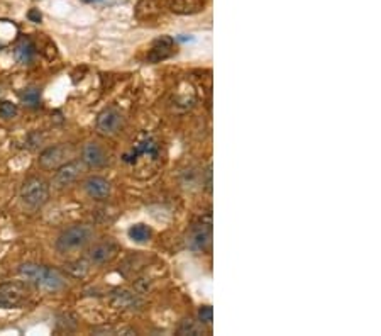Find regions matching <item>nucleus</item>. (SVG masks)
<instances>
[{"instance_id":"f257e3e1","label":"nucleus","mask_w":381,"mask_h":336,"mask_svg":"<svg viewBox=\"0 0 381 336\" xmlns=\"http://www.w3.org/2000/svg\"><path fill=\"white\" fill-rule=\"evenodd\" d=\"M19 275L28 284L46 292H58L67 286V279L56 269L46 265L23 264L19 266Z\"/></svg>"},{"instance_id":"f03ea898","label":"nucleus","mask_w":381,"mask_h":336,"mask_svg":"<svg viewBox=\"0 0 381 336\" xmlns=\"http://www.w3.org/2000/svg\"><path fill=\"white\" fill-rule=\"evenodd\" d=\"M95 231L89 224H73L69 228L61 231V235L56 240V250L61 255H73L80 253L94 241Z\"/></svg>"},{"instance_id":"7ed1b4c3","label":"nucleus","mask_w":381,"mask_h":336,"mask_svg":"<svg viewBox=\"0 0 381 336\" xmlns=\"http://www.w3.org/2000/svg\"><path fill=\"white\" fill-rule=\"evenodd\" d=\"M50 199V184L41 177L25 178L21 187V200L28 209H39Z\"/></svg>"},{"instance_id":"20e7f679","label":"nucleus","mask_w":381,"mask_h":336,"mask_svg":"<svg viewBox=\"0 0 381 336\" xmlns=\"http://www.w3.org/2000/svg\"><path fill=\"white\" fill-rule=\"evenodd\" d=\"M29 299V287L25 280H10L0 284V308L17 309Z\"/></svg>"},{"instance_id":"39448f33","label":"nucleus","mask_w":381,"mask_h":336,"mask_svg":"<svg viewBox=\"0 0 381 336\" xmlns=\"http://www.w3.org/2000/svg\"><path fill=\"white\" fill-rule=\"evenodd\" d=\"M75 146L69 143L50 146L45 151L39 153L38 165L41 167L43 170H56V168H60L63 163L75 158Z\"/></svg>"},{"instance_id":"423d86ee","label":"nucleus","mask_w":381,"mask_h":336,"mask_svg":"<svg viewBox=\"0 0 381 336\" xmlns=\"http://www.w3.org/2000/svg\"><path fill=\"white\" fill-rule=\"evenodd\" d=\"M95 127H97L98 133L102 136H117L120 131L124 129V116L119 109L116 107H107L97 116V120H95Z\"/></svg>"},{"instance_id":"0eeeda50","label":"nucleus","mask_w":381,"mask_h":336,"mask_svg":"<svg viewBox=\"0 0 381 336\" xmlns=\"http://www.w3.org/2000/svg\"><path fill=\"white\" fill-rule=\"evenodd\" d=\"M190 250L197 251V253H205L210 250L212 246V224L210 221H200L190 228L188 238H186Z\"/></svg>"},{"instance_id":"6e6552de","label":"nucleus","mask_w":381,"mask_h":336,"mask_svg":"<svg viewBox=\"0 0 381 336\" xmlns=\"http://www.w3.org/2000/svg\"><path fill=\"white\" fill-rule=\"evenodd\" d=\"M87 171L85 163L82 160H69V162L63 163L60 168H56V174H54L53 184L56 185L58 189L69 187L72 184H75L80 177Z\"/></svg>"},{"instance_id":"1a4fd4ad","label":"nucleus","mask_w":381,"mask_h":336,"mask_svg":"<svg viewBox=\"0 0 381 336\" xmlns=\"http://www.w3.org/2000/svg\"><path fill=\"white\" fill-rule=\"evenodd\" d=\"M117 255H119V246L112 241H104V243H97L90 248L87 253V260L90 265L102 266L111 264Z\"/></svg>"},{"instance_id":"9d476101","label":"nucleus","mask_w":381,"mask_h":336,"mask_svg":"<svg viewBox=\"0 0 381 336\" xmlns=\"http://www.w3.org/2000/svg\"><path fill=\"white\" fill-rule=\"evenodd\" d=\"M82 160L87 168H102L109 163V153L97 141H89L82 148Z\"/></svg>"},{"instance_id":"9b49d317","label":"nucleus","mask_w":381,"mask_h":336,"mask_svg":"<svg viewBox=\"0 0 381 336\" xmlns=\"http://www.w3.org/2000/svg\"><path fill=\"white\" fill-rule=\"evenodd\" d=\"M83 191H85L87 196L94 200H104L111 196L112 187L111 182L104 177H98V175H91V177H87L85 182H83Z\"/></svg>"},{"instance_id":"f8f14e48","label":"nucleus","mask_w":381,"mask_h":336,"mask_svg":"<svg viewBox=\"0 0 381 336\" xmlns=\"http://www.w3.org/2000/svg\"><path fill=\"white\" fill-rule=\"evenodd\" d=\"M177 51V46H175V41L170 38V36H161L157 38L155 43L151 45V48L148 51V61L151 63H160V61L168 60L171 58Z\"/></svg>"},{"instance_id":"ddd939ff","label":"nucleus","mask_w":381,"mask_h":336,"mask_svg":"<svg viewBox=\"0 0 381 336\" xmlns=\"http://www.w3.org/2000/svg\"><path fill=\"white\" fill-rule=\"evenodd\" d=\"M134 14L142 23H151L163 14V2L161 0H139L135 3Z\"/></svg>"},{"instance_id":"4468645a","label":"nucleus","mask_w":381,"mask_h":336,"mask_svg":"<svg viewBox=\"0 0 381 336\" xmlns=\"http://www.w3.org/2000/svg\"><path fill=\"white\" fill-rule=\"evenodd\" d=\"M166 7L178 16H193L205 9V0H166Z\"/></svg>"},{"instance_id":"2eb2a0df","label":"nucleus","mask_w":381,"mask_h":336,"mask_svg":"<svg viewBox=\"0 0 381 336\" xmlns=\"http://www.w3.org/2000/svg\"><path fill=\"white\" fill-rule=\"evenodd\" d=\"M36 56V46L34 43L29 38H21L19 43L14 48V58L17 60V63L21 65H29Z\"/></svg>"},{"instance_id":"dca6fc26","label":"nucleus","mask_w":381,"mask_h":336,"mask_svg":"<svg viewBox=\"0 0 381 336\" xmlns=\"http://www.w3.org/2000/svg\"><path fill=\"white\" fill-rule=\"evenodd\" d=\"M129 238L134 241V243H148L149 240L153 238V229L149 228L148 224H142V222H138V224H133L127 231Z\"/></svg>"},{"instance_id":"f3484780","label":"nucleus","mask_w":381,"mask_h":336,"mask_svg":"<svg viewBox=\"0 0 381 336\" xmlns=\"http://www.w3.org/2000/svg\"><path fill=\"white\" fill-rule=\"evenodd\" d=\"M202 333H204V324L200 323V321L192 319V317H188V319H183L182 324H179V328H178V335L199 336Z\"/></svg>"},{"instance_id":"a211bd4d","label":"nucleus","mask_w":381,"mask_h":336,"mask_svg":"<svg viewBox=\"0 0 381 336\" xmlns=\"http://www.w3.org/2000/svg\"><path fill=\"white\" fill-rule=\"evenodd\" d=\"M112 302L117 308H134L135 297L129 292H117V294H113Z\"/></svg>"},{"instance_id":"6ab92c4d","label":"nucleus","mask_w":381,"mask_h":336,"mask_svg":"<svg viewBox=\"0 0 381 336\" xmlns=\"http://www.w3.org/2000/svg\"><path fill=\"white\" fill-rule=\"evenodd\" d=\"M17 112H19L17 104H14L10 101H0V118L3 120L14 119L17 116Z\"/></svg>"},{"instance_id":"aec40b11","label":"nucleus","mask_w":381,"mask_h":336,"mask_svg":"<svg viewBox=\"0 0 381 336\" xmlns=\"http://www.w3.org/2000/svg\"><path fill=\"white\" fill-rule=\"evenodd\" d=\"M21 101H23L25 105L34 107V105H38L39 101H41V94H39L38 89H25L24 92H21Z\"/></svg>"},{"instance_id":"412c9836","label":"nucleus","mask_w":381,"mask_h":336,"mask_svg":"<svg viewBox=\"0 0 381 336\" xmlns=\"http://www.w3.org/2000/svg\"><path fill=\"white\" fill-rule=\"evenodd\" d=\"M89 260H76L73 264H69L67 266V270L69 273H73L75 277H83L87 272H89Z\"/></svg>"},{"instance_id":"4be33fe9","label":"nucleus","mask_w":381,"mask_h":336,"mask_svg":"<svg viewBox=\"0 0 381 336\" xmlns=\"http://www.w3.org/2000/svg\"><path fill=\"white\" fill-rule=\"evenodd\" d=\"M199 321L202 324H212V321H214V309H212V306H202L199 309Z\"/></svg>"},{"instance_id":"5701e85b","label":"nucleus","mask_w":381,"mask_h":336,"mask_svg":"<svg viewBox=\"0 0 381 336\" xmlns=\"http://www.w3.org/2000/svg\"><path fill=\"white\" fill-rule=\"evenodd\" d=\"M28 19L31 21V23H41L43 16H41V12H39L38 9H32V10H29V12H28Z\"/></svg>"},{"instance_id":"b1692460","label":"nucleus","mask_w":381,"mask_h":336,"mask_svg":"<svg viewBox=\"0 0 381 336\" xmlns=\"http://www.w3.org/2000/svg\"><path fill=\"white\" fill-rule=\"evenodd\" d=\"M0 96H2V85H0Z\"/></svg>"}]
</instances>
